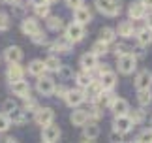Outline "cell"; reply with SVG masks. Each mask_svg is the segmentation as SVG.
Returning a JSON list of instances; mask_svg holds the SVG:
<instances>
[{"label": "cell", "mask_w": 152, "mask_h": 143, "mask_svg": "<svg viewBox=\"0 0 152 143\" xmlns=\"http://www.w3.org/2000/svg\"><path fill=\"white\" fill-rule=\"evenodd\" d=\"M94 6L100 13L107 15V17H116L122 11V6H120L118 0H96Z\"/></svg>", "instance_id": "6da1fadb"}, {"label": "cell", "mask_w": 152, "mask_h": 143, "mask_svg": "<svg viewBox=\"0 0 152 143\" xmlns=\"http://www.w3.org/2000/svg\"><path fill=\"white\" fill-rule=\"evenodd\" d=\"M137 68V57L133 53H128L124 57H118V72L122 75H130Z\"/></svg>", "instance_id": "7a4b0ae2"}, {"label": "cell", "mask_w": 152, "mask_h": 143, "mask_svg": "<svg viewBox=\"0 0 152 143\" xmlns=\"http://www.w3.org/2000/svg\"><path fill=\"white\" fill-rule=\"evenodd\" d=\"M64 32H66L64 36H66L72 43H77V41H81V40L85 38V27L79 25V23H75V21L69 23V25L64 28Z\"/></svg>", "instance_id": "3957f363"}, {"label": "cell", "mask_w": 152, "mask_h": 143, "mask_svg": "<svg viewBox=\"0 0 152 143\" xmlns=\"http://www.w3.org/2000/svg\"><path fill=\"white\" fill-rule=\"evenodd\" d=\"M34 121H36L38 126H47L55 121V111L51 107H38L36 113H34Z\"/></svg>", "instance_id": "277c9868"}, {"label": "cell", "mask_w": 152, "mask_h": 143, "mask_svg": "<svg viewBox=\"0 0 152 143\" xmlns=\"http://www.w3.org/2000/svg\"><path fill=\"white\" fill-rule=\"evenodd\" d=\"M147 11H148V8L143 4V0H137V2L130 4V8H128V17H130V21H141Z\"/></svg>", "instance_id": "5b68a950"}, {"label": "cell", "mask_w": 152, "mask_h": 143, "mask_svg": "<svg viewBox=\"0 0 152 143\" xmlns=\"http://www.w3.org/2000/svg\"><path fill=\"white\" fill-rule=\"evenodd\" d=\"M60 138V128L56 124H47V126H42V141L43 143H56Z\"/></svg>", "instance_id": "8992f818"}, {"label": "cell", "mask_w": 152, "mask_h": 143, "mask_svg": "<svg viewBox=\"0 0 152 143\" xmlns=\"http://www.w3.org/2000/svg\"><path fill=\"white\" fill-rule=\"evenodd\" d=\"M36 88L42 96H53V91H55V81L47 75H42L38 77V83H36Z\"/></svg>", "instance_id": "52a82bcc"}, {"label": "cell", "mask_w": 152, "mask_h": 143, "mask_svg": "<svg viewBox=\"0 0 152 143\" xmlns=\"http://www.w3.org/2000/svg\"><path fill=\"white\" fill-rule=\"evenodd\" d=\"M66 104L69 107H79L81 104L85 102V91L83 88H73V91H68V94L64 96Z\"/></svg>", "instance_id": "ba28073f"}, {"label": "cell", "mask_w": 152, "mask_h": 143, "mask_svg": "<svg viewBox=\"0 0 152 143\" xmlns=\"http://www.w3.org/2000/svg\"><path fill=\"white\" fill-rule=\"evenodd\" d=\"M10 88H11V92H13V96H19V98H28L30 96V85H28V81H13V83H10Z\"/></svg>", "instance_id": "9c48e42d"}, {"label": "cell", "mask_w": 152, "mask_h": 143, "mask_svg": "<svg viewBox=\"0 0 152 143\" xmlns=\"http://www.w3.org/2000/svg\"><path fill=\"white\" fill-rule=\"evenodd\" d=\"M21 30H23L25 36H34L36 32L42 30V27H39V23H38L36 17H25L23 23H21Z\"/></svg>", "instance_id": "30bf717a"}, {"label": "cell", "mask_w": 152, "mask_h": 143, "mask_svg": "<svg viewBox=\"0 0 152 143\" xmlns=\"http://www.w3.org/2000/svg\"><path fill=\"white\" fill-rule=\"evenodd\" d=\"M132 128H133V122H132V119L128 117V115L115 117V121H113V130H116V132H120V134H128Z\"/></svg>", "instance_id": "8fae6325"}, {"label": "cell", "mask_w": 152, "mask_h": 143, "mask_svg": "<svg viewBox=\"0 0 152 143\" xmlns=\"http://www.w3.org/2000/svg\"><path fill=\"white\" fill-rule=\"evenodd\" d=\"M102 92H103V88L100 85V81H92L90 85L85 88V100H88L90 104H96Z\"/></svg>", "instance_id": "7c38bea8"}, {"label": "cell", "mask_w": 152, "mask_h": 143, "mask_svg": "<svg viewBox=\"0 0 152 143\" xmlns=\"http://www.w3.org/2000/svg\"><path fill=\"white\" fill-rule=\"evenodd\" d=\"M6 77H8V81L10 83H13V81H21L23 77H25V70H23V66L19 62H11L8 70H6Z\"/></svg>", "instance_id": "4fadbf2b"}, {"label": "cell", "mask_w": 152, "mask_h": 143, "mask_svg": "<svg viewBox=\"0 0 152 143\" xmlns=\"http://www.w3.org/2000/svg\"><path fill=\"white\" fill-rule=\"evenodd\" d=\"M72 47H73V43L66 36H62V38H58L51 43V51H56V53H60V55H68V53L72 51Z\"/></svg>", "instance_id": "5bb4252c"}, {"label": "cell", "mask_w": 152, "mask_h": 143, "mask_svg": "<svg viewBox=\"0 0 152 143\" xmlns=\"http://www.w3.org/2000/svg\"><path fill=\"white\" fill-rule=\"evenodd\" d=\"M150 87H152V72L148 70L139 72L135 77V88L137 91H145V88H150Z\"/></svg>", "instance_id": "9a60e30c"}, {"label": "cell", "mask_w": 152, "mask_h": 143, "mask_svg": "<svg viewBox=\"0 0 152 143\" xmlns=\"http://www.w3.org/2000/svg\"><path fill=\"white\" fill-rule=\"evenodd\" d=\"M100 85H102L103 91H113V88L116 87V74L113 70L103 72V74L100 75Z\"/></svg>", "instance_id": "2e32d148"}, {"label": "cell", "mask_w": 152, "mask_h": 143, "mask_svg": "<svg viewBox=\"0 0 152 143\" xmlns=\"http://www.w3.org/2000/svg\"><path fill=\"white\" fill-rule=\"evenodd\" d=\"M73 19H75V23H79V25L85 27L92 21V13L86 6H79L77 10H73Z\"/></svg>", "instance_id": "e0dca14e"}, {"label": "cell", "mask_w": 152, "mask_h": 143, "mask_svg": "<svg viewBox=\"0 0 152 143\" xmlns=\"http://www.w3.org/2000/svg\"><path fill=\"white\" fill-rule=\"evenodd\" d=\"M109 107H111V111L115 113V117L128 115V113H130V104H128V100H124V98H115Z\"/></svg>", "instance_id": "ac0fdd59"}, {"label": "cell", "mask_w": 152, "mask_h": 143, "mask_svg": "<svg viewBox=\"0 0 152 143\" xmlns=\"http://www.w3.org/2000/svg\"><path fill=\"white\" fill-rule=\"evenodd\" d=\"M79 64L85 72H92V70L98 68V57L94 53H85V55L79 58Z\"/></svg>", "instance_id": "d6986e66"}, {"label": "cell", "mask_w": 152, "mask_h": 143, "mask_svg": "<svg viewBox=\"0 0 152 143\" xmlns=\"http://www.w3.org/2000/svg\"><path fill=\"white\" fill-rule=\"evenodd\" d=\"M135 40H137L139 47H147V45H150V43H152V28L143 27L141 30H135Z\"/></svg>", "instance_id": "ffe728a7"}, {"label": "cell", "mask_w": 152, "mask_h": 143, "mask_svg": "<svg viewBox=\"0 0 152 143\" xmlns=\"http://www.w3.org/2000/svg\"><path fill=\"white\" fill-rule=\"evenodd\" d=\"M4 58H6L10 64H11V62H21V60H23V49H21L19 45H10L8 49L4 51Z\"/></svg>", "instance_id": "44dd1931"}, {"label": "cell", "mask_w": 152, "mask_h": 143, "mask_svg": "<svg viewBox=\"0 0 152 143\" xmlns=\"http://www.w3.org/2000/svg\"><path fill=\"white\" fill-rule=\"evenodd\" d=\"M69 121H72L73 126H83V124L88 122V111L86 109H75L72 111V115H69Z\"/></svg>", "instance_id": "7402d4cb"}, {"label": "cell", "mask_w": 152, "mask_h": 143, "mask_svg": "<svg viewBox=\"0 0 152 143\" xmlns=\"http://www.w3.org/2000/svg\"><path fill=\"white\" fill-rule=\"evenodd\" d=\"M115 32L118 34L120 38H126L128 40V38H133V36H135V27H133L132 21H122Z\"/></svg>", "instance_id": "603a6c76"}, {"label": "cell", "mask_w": 152, "mask_h": 143, "mask_svg": "<svg viewBox=\"0 0 152 143\" xmlns=\"http://www.w3.org/2000/svg\"><path fill=\"white\" fill-rule=\"evenodd\" d=\"M8 117H10V121L13 122V124H19V126L28 121V113L25 109H21V107H15L11 113H8Z\"/></svg>", "instance_id": "cb8c5ba5"}, {"label": "cell", "mask_w": 152, "mask_h": 143, "mask_svg": "<svg viewBox=\"0 0 152 143\" xmlns=\"http://www.w3.org/2000/svg\"><path fill=\"white\" fill-rule=\"evenodd\" d=\"M83 136L88 138V139H96L98 136H100V126H98V122L88 121L86 124H83Z\"/></svg>", "instance_id": "d4e9b609"}, {"label": "cell", "mask_w": 152, "mask_h": 143, "mask_svg": "<svg viewBox=\"0 0 152 143\" xmlns=\"http://www.w3.org/2000/svg\"><path fill=\"white\" fill-rule=\"evenodd\" d=\"M45 62L43 60H39V58H36V60H32L30 64H28V74L34 75V77H42L45 74Z\"/></svg>", "instance_id": "484cf974"}, {"label": "cell", "mask_w": 152, "mask_h": 143, "mask_svg": "<svg viewBox=\"0 0 152 143\" xmlns=\"http://www.w3.org/2000/svg\"><path fill=\"white\" fill-rule=\"evenodd\" d=\"M75 81H77V87L79 88H86L92 83V75H90V72H85V70H81L79 74H75Z\"/></svg>", "instance_id": "4316f807"}, {"label": "cell", "mask_w": 152, "mask_h": 143, "mask_svg": "<svg viewBox=\"0 0 152 143\" xmlns=\"http://www.w3.org/2000/svg\"><path fill=\"white\" fill-rule=\"evenodd\" d=\"M47 19V28L53 32H58V30H62L64 28V21H62V17H58V15H49V17H45Z\"/></svg>", "instance_id": "83f0119b"}, {"label": "cell", "mask_w": 152, "mask_h": 143, "mask_svg": "<svg viewBox=\"0 0 152 143\" xmlns=\"http://www.w3.org/2000/svg\"><path fill=\"white\" fill-rule=\"evenodd\" d=\"M115 38H116L115 28H111V27H103L102 30H100V41H105V43H113Z\"/></svg>", "instance_id": "f1b7e54d"}, {"label": "cell", "mask_w": 152, "mask_h": 143, "mask_svg": "<svg viewBox=\"0 0 152 143\" xmlns=\"http://www.w3.org/2000/svg\"><path fill=\"white\" fill-rule=\"evenodd\" d=\"M116 96L113 94V91H103L102 94H100V98H98V105L100 107H109L111 104H113V100H115Z\"/></svg>", "instance_id": "f546056e"}, {"label": "cell", "mask_w": 152, "mask_h": 143, "mask_svg": "<svg viewBox=\"0 0 152 143\" xmlns=\"http://www.w3.org/2000/svg\"><path fill=\"white\" fill-rule=\"evenodd\" d=\"M43 62H45V70H49V72H58V68L62 66L60 58H58L56 55H49Z\"/></svg>", "instance_id": "4dcf8cb0"}, {"label": "cell", "mask_w": 152, "mask_h": 143, "mask_svg": "<svg viewBox=\"0 0 152 143\" xmlns=\"http://www.w3.org/2000/svg\"><path fill=\"white\" fill-rule=\"evenodd\" d=\"M90 53H94V55L100 58V57H103V55H107L109 53V43H105V41H100L98 40L94 45H92V51Z\"/></svg>", "instance_id": "1f68e13d"}, {"label": "cell", "mask_w": 152, "mask_h": 143, "mask_svg": "<svg viewBox=\"0 0 152 143\" xmlns=\"http://www.w3.org/2000/svg\"><path fill=\"white\" fill-rule=\"evenodd\" d=\"M137 102L141 105H148L152 102V92L150 88H145V91H137Z\"/></svg>", "instance_id": "d6a6232c"}, {"label": "cell", "mask_w": 152, "mask_h": 143, "mask_svg": "<svg viewBox=\"0 0 152 143\" xmlns=\"http://www.w3.org/2000/svg\"><path fill=\"white\" fill-rule=\"evenodd\" d=\"M133 49L128 43H116L115 45V49H113V53H115V57L118 58V57H124V55H128V53H132Z\"/></svg>", "instance_id": "836d02e7"}, {"label": "cell", "mask_w": 152, "mask_h": 143, "mask_svg": "<svg viewBox=\"0 0 152 143\" xmlns=\"http://www.w3.org/2000/svg\"><path fill=\"white\" fill-rule=\"evenodd\" d=\"M102 117H103V113H102V107L98 105V104H92V107L88 109V121L92 119V121L96 122L98 119H102Z\"/></svg>", "instance_id": "e575fe53"}, {"label": "cell", "mask_w": 152, "mask_h": 143, "mask_svg": "<svg viewBox=\"0 0 152 143\" xmlns=\"http://www.w3.org/2000/svg\"><path fill=\"white\" fill-rule=\"evenodd\" d=\"M128 117L132 119V122H133V124H139V122H143V121H145V117H147V115H145V111H143V109H133V113H128Z\"/></svg>", "instance_id": "d590c367"}, {"label": "cell", "mask_w": 152, "mask_h": 143, "mask_svg": "<svg viewBox=\"0 0 152 143\" xmlns=\"http://www.w3.org/2000/svg\"><path fill=\"white\" fill-rule=\"evenodd\" d=\"M135 141H137V143H152V128L143 130V132L137 136Z\"/></svg>", "instance_id": "8d00e7d4"}, {"label": "cell", "mask_w": 152, "mask_h": 143, "mask_svg": "<svg viewBox=\"0 0 152 143\" xmlns=\"http://www.w3.org/2000/svg\"><path fill=\"white\" fill-rule=\"evenodd\" d=\"M30 38H32V41L36 45H45V43H47V32H43V30L36 32L34 36H30Z\"/></svg>", "instance_id": "74e56055"}, {"label": "cell", "mask_w": 152, "mask_h": 143, "mask_svg": "<svg viewBox=\"0 0 152 143\" xmlns=\"http://www.w3.org/2000/svg\"><path fill=\"white\" fill-rule=\"evenodd\" d=\"M56 74H58V77H62L64 81H66V79H72V77L75 75V74H73V70L69 68V66H60Z\"/></svg>", "instance_id": "f35d334b"}, {"label": "cell", "mask_w": 152, "mask_h": 143, "mask_svg": "<svg viewBox=\"0 0 152 143\" xmlns=\"http://www.w3.org/2000/svg\"><path fill=\"white\" fill-rule=\"evenodd\" d=\"M38 102H36V100H34L32 96H28V98H25V107H23V109H25L26 113L28 111H34V113H36V109H38Z\"/></svg>", "instance_id": "ab89813d"}, {"label": "cell", "mask_w": 152, "mask_h": 143, "mask_svg": "<svg viewBox=\"0 0 152 143\" xmlns=\"http://www.w3.org/2000/svg\"><path fill=\"white\" fill-rule=\"evenodd\" d=\"M11 126V121H10V117L6 115V113H0V132H6Z\"/></svg>", "instance_id": "60d3db41"}, {"label": "cell", "mask_w": 152, "mask_h": 143, "mask_svg": "<svg viewBox=\"0 0 152 143\" xmlns=\"http://www.w3.org/2000/svg\"><path fill=\"white\" fill-rule=\"evenodd\" d=\"M15 107H17L15 100H13V98H8V100H6V102L2 104V111L6 113V115H8V113H11V111L15 109Z\"/></svg>", "instance_id": "b9f144b4"}, {"label": "cell", "mask_w": 152, "mask_h": 143, "mask_svg": "<svg viewBox=\"0 0 152 143\" xmlns=\"http://www.w3.org/2000/svg\"><path fill=\"white\" fill-rule=\"evenodd\" d=\"M8 28H10V15L0 11V32L8 30Z\"/></svg>", "instance_id": "7bdbcfd3"}, {"label": "cell", "mask_w": 152, "mask_h": 143, "mask_svg": "<svg viewBox=\"0 0 152 143\" xmlns=\"http://www.w3.org/2000/svg\"><path fill=\"white\" fill-rule=\"evenodd\" d=\"M34 10H36V15H38V17H43V19H45V17H49V4L36 6Z\"/></svg>", "instance_id": "ee69618b"}, {"label": "cell", "mask_w": 152, "mask_h": 143, "mask_svg": "<svg viewBox=\"0 0 152 143\" xmlns=\"http://www.w3.org/2000/svg\"><path fill=\"white\" fill-rule=\"evenodd\" d=\"M68 91H69V88H66L64 85H58V87L55 85V91H53V94H55L56 98H64V96L68 94Z\"/></svg>", "instance_id": "f6af8a7d"}, {"label": "cell", "mask_w": 152, "mask_h": 143, "mask_svg": "<svg viewBox=\"0 0 152 143\" xmlns=\"http://www.w3.org/2000/svg\"><path fill=\"white\" fill-rule=\"evenodd\" d=\"M124 134H120V132H116V130H113V132H111V136H109V139L113 141V143H122L124 139Z\"/></svg>", "instance_id": "bcb514c9"}, {"label": "cell", "mask_w": 152, "mask_h": 143, "mask_svg": "<svg viewBox=\"0 0 152 143\" xmlns=\"http://www.w3.org/2000/svg\"><path fill=\"white\" fill-rule=\"evenodd\" d=\"M85 4V0H66V6L69 10H77L79 6H83Z\"/></svg>", "instance_id": "7dc6e473"}, {"label": "cell", "mask_w": 152, "mask_h": 143, "mask_svg": "<svg viewBox=\"0 0 152 143\" xmlns=\"http://www.w3.org/2000/svg\"><path fill=\"white\" fill-rule=\"evenodd\" d=\"M143 19L147 21V27H148V28H152V10L145 13V17H143Z\"/></svg>", "instance_id": "c3c4849f"}, {"label": "cell", "mask_w": 152, "mask_h": 143, "mask_svg": "<svg viewBox=\"0 0 152 143\" xmlns=\"http://www.w3.org/2000/svg\"><path fill=\"white\" fill-rule=\"evenodd\" d=\"M28 4H30V6H34V8H36V6H42V4H47V2H45V0H28Z\"/></svg>", "instance_id": "681fc988"}, {"label": "cell", "mask_w": 152, "mask_h": 143, "mask_svg": "<svg viewBox=\"0 0 152 143\" xmlns=\"http://www.w3.org/2000/svg\"><path fill=\"white\" fill-rule=\"evenodd\" d=\"M98 66H100V64H98ZM107 70H111V68L107 66V64H103V66H100V68H98V74H100V75H102V74H103V72H107Z\"/></svg>", "instance_id": "f907efd6"}, {"label": "cell", "mask_w": 152, "mask_h": 143, "mask_svg": "<svg viewBox=\"0 0 152 143\" xmlns=\"http://www.w3.org/2000/svg\"><path fill=\"white\" fill-rule=\"evenodd\" d=\"M79 143H96V139H88V138H83Z\"/></svg>", "instance_id": "816d5d0a"}, {"label": "cell", "mask_w": 152, "mask_h": 143, "mask_svg": "<svg viewBox=\"0 0 152 143\" xmlns=\"http://www.w3.org/2000/svg\"><path fill=\"white\" fill-rule=\"evenodd\" d=\"M143 4L147 6V8H150V10H152V0H143Z\"/></svg>", "instance_id": "f5cc1de1"}, {"label": "cell", "mask_w": 152, "mask_h": 143, "mask_svg": "<svg viewBox=\"0 0 152 143\" xmlns=\"http://www.w3.org/2000/svg\"><path fill=\"white\" fill-rule=\"evenodd\" d=\"M2 2H6V4H11V6H13L15 2H19V0H2Z\"/></svg>", "instance_id": "db71d44e"}, {"label": "cell", "mask_w": 152, "mask_h": 143, "mask_svg": "<svg viewBox=\"0 0 152 143\" xmlns=\"http://www.w3.org/2000/svg\"><path fill=\"white\" fill-rule=\"evenodd\" d=\"M4 143H17V141H15L13 138H8V139H6V141H4Z\"/></svg>", "instance_id": "11a10c76"}, {"label": "cell", "mask_w": 152, "mask_h": 143, "mask_svg": "<svg viewBox=\"0 0 152 143\" xmlns=\"http://www.w3.org/2000/svg\"><path fill=\"white\" fill-rule=\"evenodd\" d=\"M45 2H47V4H56L58 0H45Z\"/></svg>", "instance_id": "9f6ffc18"}, {"label": "cell", "mask_w": 152, "mask_h": 143, "mask_svg": "<svg viewBox=\"0 0 152 143\" xmlns=\"http://www.w3.org/2000/svg\"><path fill=\"white\" fill-rule=\"evenodd\" d=\"M122 143H124V141H122Z\"/></svg>", "instance_id": "6f0895ef"}]
</instances>
